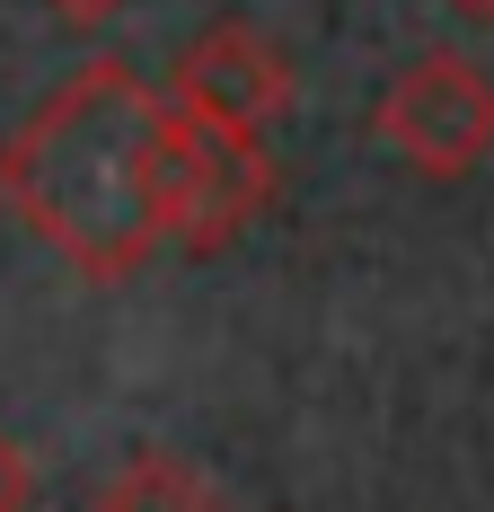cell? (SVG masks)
Masks as SVG:
<instances>
[{
  "instance_id": "6da1fadb",
  "label": "cell",
  "mask_w": 494,
  "mask_h": 512,
  "mask_svg": "<svg viewBox=\"0 0 494 512\" xmlns=\"http://www.w3.org/2000/svg\"><path fill=\"white\" fill-rule=\"evenodd\" d=\"M168 124L177 106L133 62L98 53L0 142V204L71 274L124 283L168 248Z\"/></svg>"
},
{
  "instance_id": "7a4b0ae2",
  "label": "cell",
  "mask_w": 494,
  "mask_h": 512,
  "mask_svg": "<svg viewBox=\"0 0 494 512\" xmlns=\"http://www.w3.org/2000/svg\"><path fill=\"white\" fill-rule=\"evenodd\" d=\"M380 142L424 177H468L494 159V80L468 53H415L371 106Z\"/></svg>"
},
{
  "instance_id": "3957f363",
  "label": "cell",
  "mask_w": 494,
  "mask_h": 512,
  "mask_svg": "<svg viewBox=\"0 0 494 512\" xmlns=\"http://www.w3.org/2000/svg\"><path fill=\"white\" fill-rule=\"evenodd\" d=\"M274 204V159L247 133H212L195 115L168 124V248L212 256Z\"/></svg>"
},
{
  "instance_id": "277c9868",
  "label": "cell",
  "mask_w": 494,
  "mask_h": 512,
  "mask_svg": "<svg viewBox=\"0 0 494 512\" xmlns=\"http://www.w3.org/2000/svg\"><path fill=\"white\" fill-rule=\"evenodd\" d=\"M168 106L195 115V124H212V133H247V142H265V133L283 124V106H292V62L274 53L265 27H247V18H212L195 45L177 53Z\"/></svg>"
},
{
  "instance_id": "5b68a950",
  "label": "cell",
  "mask_w": 494,
  "mask_h": 512,
  "mask_svg": "<svg viewBox=\"0 0 494 512\" xmlns=\"http://www.w3.org/2000/svg\"><path fill=\"white\" fill-rule=\"evenodd\" d=\"M80 512H230V504H221L186 460H133L124 477H106Z\"/></svg>"
},
{
  "instance_id": "8992f818",
  "label": "cell",
  "mask_w": 494,
  "mask_h": 512,
  "mask_svg": "<svg viewBox=\"0 0 494 512\" xmlns=\"http://www.w3.org/2000/svg\"><path fill=\"white\" fill-rule=\"evenodd\" d=\"M27 495H36V468H27V451L0 433V512H27Z\"/></svg>"
},
{
  "instance_id": "52a82bcc",
  "label": "cell",
  "mask_w": 494,
  "mask_h": 512,
  "mask_svg": "<svg viewBox=\"0 0 494 512\" xmlns=\"http://www.w3.org/2000/svg\"><path fill=\"white\" fill-rule=\"evenodd\" d=\"M45 9H53V18H71V27H106L124 0H45Z\"/></svg>"
},
{
  "instance_id": "ba28073f",
  "label": "cell",
  "mask_w": 494,
  "mask_h": 512,
  "mask_svg": "<svg viewBox=\"0 0 494 512\" xmlns=\"http://www.w3.org/2000/svg\"><path fill=\"white\" fill-rule=\"evenodd\" d=\"M450 9H468V18H494V0H450Z\"/></svg>"
}]
</instances>
